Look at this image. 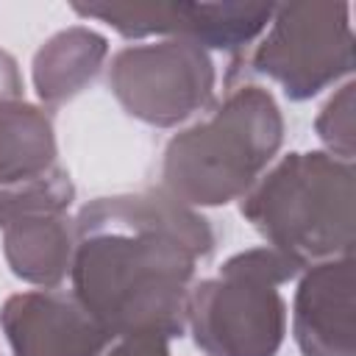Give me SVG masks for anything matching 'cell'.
I'll list each match as a JSON object with an SVG mask.
<instances>
[{
    "label": "cell",
    "mask_w": 356,
    "mask_h": 356,
    "mask_svg": "<svg viewBox=\"0 0 356 356\" xmlns=\"http://www.w3.org/2000/svg\"><path fill=\"white\" fill-rule=\"evenodd\" d=\"M250 64L281 83L289 100L314 97L353 70L350 6L320 0L275 6Z\"/></svg>",
    "instance_id": "5b68a950"
},
{
    "label": "cell",
    "mask_w": 356,
    "mask_h": 356,
    "mask_svg": "<svg viewBox=\"0 0 356 356\" xmlns=\"http://www.w3.org/2000/svg\"><path fill=\"white\" fill-rule=\"evenodd\" d=\"M53 161L56 136L44 108L22 97L0 100V186L44 175Z\"/></svg>",
    "instance_id": "7c38bea8"
},
{
    "label": "cell",
    "mask_w": 356,
    "mask_h": 356,
    "mask_svg": "<svg viewBox=\"0 0 356 356\" xmlns=\"http://www.w3.org/2000/svg\"><path fill=\"white\" fill-rule=\"evenodd\" d=\"M81 17H95L128 39L167 36L197 47L236 50L256 39L273 19L270 3H72Z\"/></svg>",
    "instance_id": "ba28073f"
},
{
    "label": "cell",
    "mask_w": 356,
    "mask_h": 356,
    "mask_svg": "<svg viewBox=\"0 0 356 356\" xmlns=\"http://www.w3.org/2000/svg\"><path fill=\"white\" fill-rule=\"evenodd\" d=\"M11 97H22V78L17 61L6 50H0V100H11Z\"/></svg>",
    "instance_id": "9a60e30c"
},
{
    "label": "cell",
    "mask_w": 356,
    "mask_h": 356,
    "mask_svg": "<svg viewBox=\"0 0 356 356\" xmlns=\"http://www.w3.org/2000/svg\"><path fill=\"white\" fill-rule=\"evenodd\" d=\"M356 95V83L348 81L320 111V117L314 120V131L320 136V142L331 150V156L342 159V161H353L356 153V122H353V103Z\"/></svg>",
    "instance_id": "4fadbf2b"
},
{
    "label": "cell",
    "mask_w": 356,
    "mask_h": 356,
    "mask_svg": "<svg viewBox=\"0 0 356 356\" xmlns=\"http://www.w3.org/2000/svg\"><path fill=\"white\" fill-rule=\"evenodd\" d=\"M284 142V117L261 86L234 89L211 117L167 142L164 192L184 206H222L245 197Z\"/></svg>",
    "instance_id": "7a4b0ae2"
},
{
    "label": "cell",
    "mask_w": 356,
    "mask_h": 356,
    "mask_svg": "<svg viewBox=\"0 0 356 356\" xmlns=\"http://www.w3.org/2000/svg\"><path fill=\"white\" fill-rule=\"evenodd\" d=\"M108 86L131 117L170 128L206 108L214 92V64L186 39L134 44L111 58Z\"/></svg>",
    "instance_id": "8992f818"
},
{
    "label": "cell",
    "mask_w": 356,
    "mask_h": 356,
    "mask_svg": "<svg viewBox=\"0 0 356 356\" xmlns=\"http://www.w3.org/2000/svg\"><path fill=\"white\" fill-rule=\"evenodd\" d=\"M72 197L75 186L58 167L22 184L0 186L3 253L17 278L56 289L70 275L75 225L67 209Z\"/></svg>",
    "instance_id": "52a82bcc"
},
{
    "label": "cell",
    "mask_w": 356,
    "mask_h": 356,
    "mask_svg": "<svg viewBox=\"0 0 356 356\" xmlns=\"http://www.w3.org/2000/svg\"><path fill=\"white\" fill-rule=\"evenodd\" d=\"M0 325L14 356H103L111 342L78 298L61 289L11 295Z\"/></svg>",
    "instance_id": "9c48e42d"
},
{
    "label": "cell",
    "mask_w": 356,
    "mask_h": 356,
    "mask_svg": "<svg viewBox=\"0 0 356 356\" xmlns=\"http://www.w3.org/2000/svg\"><path fill=\"white\" fill-rule=\"evenodd\" d=\"M292 334L303 356H356L353 256L309 267L295 292Z\"/></svg>",
    "instance_id": "30bf717a"
},
{
    "label": "cell",
    "mask_w": 356,
    "mask_h": 356,
    "mask_svg": "<svg viewBox=\"0 0 356 356\" xmlns=\"http://www.w3.org/2000/svg\"><path fill=\"white\" fill-rule=\"evenodd\" d=\"M353 161L289 153L242 197V217L300 267L353 256Z\"/></svg>",
    "instance_id": "3957f363"
},
{
    "label": "cell",
    "mask_w": 356,
    "mask_h": 356,
    "mask_svg": "<svg viewBox=\"0 0 356 356\" xmlns=\"http://www.w3.org/2000/svg\"><path fill=\"white\" fill-rule=\"evenodd\" d=\"M170 339L156 337V334H142V337H122L106 356H170L167 348Z\"/></svg>",
    "instance_id": "5bb4252c"
},
{
    "label": "cell",
    "mask_w": 356,
    "mask_h": 356,
    "mask_svg": "<svg viewBox=\"0 0 356 356\" xmlns=\"http://www.w3.org/2000/svg\"><path fill=\"white\" fill-rule=\"evenodd\" d=\"M303 267L264 245L231 256L217 278L189 286L186 325L206 356H275L286 334L278 292Z\"/></svg>",
    "instance_id": "277c9868"
},
{
    "label": "cell",
    "mask_w": 356,
    "mask_h": 356,
    "mask_svg": "<svg viewBox=\"0 0 356 356\" xmlns=\"http://www.w3.org/2000/svg\"><path fill=\"white\" fill-rule=\"evenodd\" d=\"M108 42L92 28L75 25L50 36L33 56V89L50 108L75 97L103 67Z\"/></svg>",
    "instance_id": "8fae6325"
},
{
    "label": "cell",
    "mask_w": 356,
    "mask_h": 356,
    "mask_svg": "<svg viewBox=\"0 0 356 356\" xmlns=\"http://www.w3.org/2000/svg\"><path fill=\"white\" fill-rule=\"evenodd\" d=\"M72 295L111 339L181 337L197 259L214 231L164 189L97 197L72 220Z\"/></svg>",
    "instance_id": "6da1fadb"
}]
</instances>
